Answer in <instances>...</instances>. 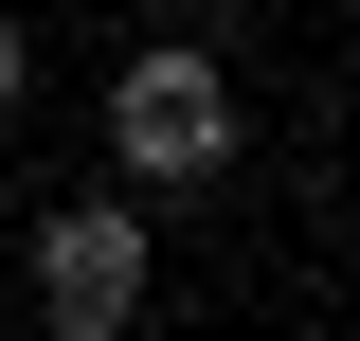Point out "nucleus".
<instances>
[{
  "label": "nucleus",
  "instance_id": "obj_1",
  "mask_svg": "<svg viewBox=\"0 0 360 341\" xmlns=\"http://www.w3.org/2000/svg\"><path fill=\"white\" fill-rule=\"evenodd\" d=\"M108 162L144 180V198H198V180L234 162V72L217 54H127V72H108Z\"/></svg>",
  "mask_w": 360,
  "mask_h": 341
},
{
  "label": "nucleus",
  "instance_id": "obj_2",
  "mask_svg": "<svg viewBox=\"0 0 360 341\" xmlns=\"http://www.w3.org/2000/svg\"><path fill=\"white\" fill-rule=\"evenodd\" d=\"M37 323L54 341H127L144 323V215L127 198H54L37 215Z\"/></svg>",
  "mask_w": 360,
  "mask_h": 341
},
{
  "label": "nucleus",
  "instance_id": "obj_3",
  "mask_svg": "<svg viewBox=\"0 0 360 341\" xmlns=\"http://www.w3.org/2000/svg\"><path fill=\"white\" fill-rule=\"evenodd\" d=\"M18 90H37V54H18V36H0V126H18Z\"/></svg>",
  "mask_w": 360,
  "mask_h": 341
}]
</instances>
